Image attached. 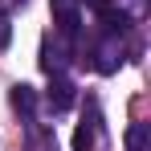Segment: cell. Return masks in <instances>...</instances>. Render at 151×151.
Here are the masks:
<instances>
[{
	"instance_id": "7a4b0ae2",
	"label": "cell",
	"mask_w": 151,
	"mask_h": 151,
	"mask_svg": "<svg viewBox=\"0 0 151 151\" xmlns=\"http://www.w3.org/2000/svg\"><path fill=\"white\" fill-rule=\"evenodd\" d=\"M119 61H123V57H119V41L106 33V45L98 49V61H94V70H98V74H114V70H119Z\"/></svg>"
},
{
	"instance_id": "277c9868",
	"label": "cell",
	"mask_w": 151,
	"mask_h": 151,
	"mask_svg": "<svg viewBox=\"0 0 151 151\" xmlns=\"http://www.w3.org/2000/svg\"><path fill=\"white\" fill-rule=\"evenodd\" d=\"M12 106H17L21 114H33V106H37V90L25 86V82H21V86H12Z\"/></svg>"
},
{
	"instance_id": "8992f818",
	"label": "cell",
	"mask_w": 151,
	"mask_h": 151,
	"mask_svg": "<svg viewBox=\"0 0 151 151\" xmlns=\"http://www.w3.org/2000/svg\"><path fill=\"white\" fill-rule=\"evenodd\" d=\"M90 147H94V127L82 123V127L74 131V151H90Z\"/></svg>"
},
{
	"instance_id": "52a82bcc",
	"label": "cell",
	"mask_w": 151,
	"mask_h": 151,
	"mask_svg": "<svg viewBox=\"0 0 151 151\" xmlns=\"http://www.w3.org/2000/svg\"><path fill=\"white\" fill-rule=\"evenodd\" d=\"M8 37H12V29H8V21L0 17V45H8Z\"/></svg>"
},
{
	"instance_id": "5b68a950",
	"label": "cell",
	"mask_w": 151,
	"mask_h": 151,
	"mask_svg": "<svg viewBox=\"0 0 151 151\" xmlns=\"http://www.w3.org/2000/svg\"><path fill=\"white\" fill-rule=\"evenodd\" d=\"M127 151H147V123H135L127 131Z\"/></svg>"
},
{
	"instance_id": "3957f363",
	"label": "cell",
	"mask_w": 151,
	"mask_h": 151,
	"mask_svg": "<svg viewBox=\"0 0 151 151\" xmlns=\"http://www.w3.org/2000/svg\"><path fill=\"white\" fill-rule=\"evenodd\" d=\"M49 106L53 110H70V106H74V86H70L61 74L53 78V86H49Z\"/></svg>"
},
{
	"instance_id": "6da1fadb",
	"label": "cell",
	"mask_w": 151,
	"mask_h": 151,
	"mask_svg": "<svg viewBox=\"0 0 151 151\" xmlns=\"http://www.w3.org/2000/svg\"><path fill=\"white\" fill-rule=\"evenodd\" d=\"M53 4V25L61 29V37H74L78 25H82V8L78 0H49Z\"/></svg>"
}]
</instances>
